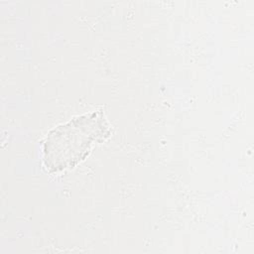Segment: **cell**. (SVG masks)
<instances>
[{"instance_id":"cell-1","label":"cell","mask_w":254,"mask_h":254,"mask_svg":"<svg viewBox=\"0 0 254 254\" xmlns=\"http://www.w3.org/2000/svg\"><path fill=\"white\" fill-rule=\"evenodd\" d=\"M110 135L109 126L101 111L73 118L52 130L44 143V163L51 173L73 168L85 159L94 143Z\"/></svg>"}]
</instances>
